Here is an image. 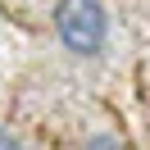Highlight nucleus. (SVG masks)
<instances>
[{"label":"nucleus","mask_w":150,"mask_h":150,"mask_svg":"<svg viewBox=\"0 0 150 150\" xmlns=\"http://www.w3.org/2000/svg\"><path fill=\"white\" fill-rule=\"evenodd\" d=\"M55 32L68 55L96 59L109 41V9L105 0H55Z\"/></svg>","instance_id":"nucleus-1"},{"label":"nucleus","mask_w":150,"mask_h":150,"mask_svg":"<svg viewBox=\"0 0 150 150\" xmlns=\"http://www.w3.org/2000/svg\"><path fill=\"white\" fill-rule=\"evenodd\" d=\"M86 150H127V146H123L118 137H105V132H100V137H91V141H86Z\"/></svg>","instance_id":"nucleus-2"},{"label":"nucleus","mask_w":150,"mask_h":150,"mask_svg":"<svg viewBox=\"0 0 150 150\" xmlns=\"http://www.w3.org/2000/svg\"><path fill=\"white\" fill-rule=\"evenodd\" d=\"M0 150H18V141H14V137H9L5 127H0Z\"/></svg>","instance_id":"nucleus-3"}]
</instances>
